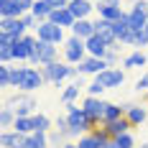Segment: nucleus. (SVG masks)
Masks as SVG:
<instances>
[{
	"mask_svg": "<svg viewBox=\"0 0 148 148\" xmlns=\"http://www.w3.org/2000/svg\"><path fill=\"white\" fill-rule=\"evenodd\" d=\"M46 84L44 79V72L38 69V66H31V64H21V66H13V82H10V87L15 92H36V89H41Z\"/></svg>",
	"mask_w": 148,
	"mask_h": 148,
	"instance_id": "f257e3e1",
	"label": "nucleus"
},
{
	"mask_svg": "<svg viewBox=\"0 0 148 148\" xmlns=\"http://www.w3.org/2000/svg\"><path fill=\"white\" fill-rule=\"evenodd\" d=\"M41 72H44L46 84H54V87H64V82H69V79H79L77 66H72V64H66V61H61V59L54 61V64L41 66Z\"/></svg>",
	"mask_w": 148,
	"mask_h": 148,
	"instance_id": "f03ea898",
	"label": "nucleus"
},
{
	"mask_svg": "<svg viewBox=\"0 0 148 148\" xmlns=\"http://www.w3.org/2000/svg\"><path fill=\"white\" fill-rule=\"evenodd\" d=\"M3 105L10 107L18 118H31V115L38 112V102H36V97H33L31 92H13V95H5Z\"/></svg>",
	"mask_w": 148,
	"mask_h": 148,
	"instance_id": "7ed1b4c3",
	"label": "nucleus"
},
{
	"mask_svg": "<svg viewBox=\"0 0 148 148\" xmlns=\"http://www.w3.org/2000/svg\"><path fill=\"white\" fill-rule=\"evenodd\" d=\"M87 56H89L87 54V44H84L82 38H77V36H69V38L64 41V46H61V61H66V64H72V66L82 64Z\"/></svg>",
	"mask_w": 148,
	"mask_h": 148,
	"instance_id": "20e7f679",
	"label": "nucleus"
},
{
	"mask_svg": "<svg viewBox=\"0 0 148 148\" xmlns=\"http://www.w3.org/2000/svg\"><path fill=\"white\" fill-rule=\"evenodd\" d=\"M33 33H36V38H38V41H46V44H54V46H64V41L69 38V36H66V28H61V26L51 23V21L38 23Z\"/></svg>",
	"mask_w": 148,
	"mask_h": 148,
	"instance_id": "39448f33",
	"label": "nucleus"
},
{
	"mask_svg": "<svg viewBox=\"0 0 148 148\" xmlns=\"http://www.w3.org/2000/svg\"><path fill=\"white\" fill-rule=\"evenodd\" d=\"M59 49L61 46H54V44H46V41H38L36 46V51H33V56L28 59L31 66H46V64H54V61H59Z\"/></svg>",
	"mask_w": 148,
	"mask_h": 148,
	"instance_id": "423d86ee",
	"label": "nucleus"
},
{
	"mask_svg": "<svg viewBox=\"0 0 148 148\" xmlns=\"http://www.w3.org/2000/svg\"><path fill=\"white\" fill-rule=\"evenodd\" d=\"M36 46H38L36 33H26V36H23L21 41H15V46H13V61L28 64V59L33 56V51H36Z\"/></svg>",
	"mask_w": 148,
	"mask_h": 148,
	"instance_id": "0eeeda50",
	"label": "nucleus"
},
{
	"mask_svg": "<svg viewBox=\"0 0 148 148\" xmlns=\"http://www.w3.org/2000/svg\"><path fill=\"white\" fill-rule=\"evenodd\" d=\"M66 120H69V128H79L82 133H89V130H95V125L89 123L87 112H84V107H79V105H66Z\"/></svg>",
	"mask_w": 148,
	"mask_h": 148,
	"instance_id": "6e6552de",
	"label": "nucleus"
},
{
	"mask_svg": "<svg viewBox=\"0 0 148 148\" xmlns=\"http://www.w3.org/2000/svg\"><path fill=\"white\" fill-rule=\"evenodd\" d=\"M97 84H102L105 89H120L123 84H125V69H120V66H115V69H105V72H100L97 77H92Z\"/></svg>",
	"mask_w": 148,
	"mask_h": 148,
	"instance_id": "1a4fd4ad",
	"label": "nucleus"
},
{
	"mask_svg": "<svg viewBox=\"0 0 148 148\" xmlns=\"http://www.w3.org/2000/svg\"><path fill=\"white\" fill-rule=\"evenodd\" d=\"M82 107H84L89 123H92L95 128L102 125V115H105V107H107V100H102V97H84Z\"/></svg>",
	"mask_w": 148,
	"mask_h": 148,
	"instance_id": "9d476101",
	"label": "nucleus"
},
{
	"mask_svg": "<svg viewBox=\"0 0 148 148\" xmlns=\"http://www.w3.org/2000/svg\"><path fill=\"white\" fill-rule=\"evenodd\" d=\"M95 13H97V18H105V21H110V23H115V21H120L123 15L128 13L123 5H112V3H95Z\"/></svg>",
	"mask_w": 148,
	"mask_h": 148,
	"instance_id": "9b49d317",
	"label": "nucleus"
},
{
	"mask_svg": "<svg viewBox=\"0 0 148 148\" xmlns=\"http://www.w3.org/2000/svg\"><path fill=\"white\" fill-rule=\"evenodd\" d=\"M105 69H110V66H107V61H105V59H97V56H87L82 64H77L79 77H97V74L105 72Z\"/></svg>",
	"mask_w": 148,
	"mask_h": 148,
	"instance_id": "f8f14e48",
	"label": "nucleus"
},
{
	"mask_svg": "<svg viewBox=\"0 0 148 148\" xmlns=\"http://www.w3.org/2000/svg\"><path fill=\"white\" fill-rule=\"evenodd\" d=\"M0 33H10L15 41H21L26 33H31L21 18H0Z\"/></svg>",
	"mask_w": 148,
	"mask_h": 148,
	"instance_id": "ddd939ff",
	"label": "nucleus"
},
{
	"mask_svg": "<svg viewBox=\"0 0 148 148\" xmlns=\"http://www.w3.org/2000/svg\"><path fill=\"white\" fill-rule=\"evenodd\" d=\"M123 107H125V118L130 120V125H133V128H140V125L148 120V107H143V105L125 102Z\"/></svg>",
	"mask_w": 148,
	"mask_h": 148,
	"instance_id": "4468645a",
	"label": "nucleus"
},
{
	"mask_svg": "<svg viewBox=\"0 0 148 148\" xmlns=\"http://www.w3.org/2000/svg\"><path fill=\"white\" fill-rule=\"evenodd\" d=\"M69 33L77 36V38H82V41L92 38V36L97 33V31H95V18H82V21H77L72 28H69Z\"/></svg>",
	"mask_w": 148,
	"mask_h": 148,
	"instance_id": "2eb2a0df",
	"label": "nucleus"
},
{
	"mask_svg": "<svg viewBox=\"0 0 148 148\" xmlns=\"http://www.w3.org/2000/svg\"><path fill=\"white\" fill-rule=\"evenodd\" d=\"M146 66H148V56H146V51H140V49H133L123 59V69L125 72H130V69H146Z\"/></svg>",
	"mask_w": 148,
	"mask_h": 148,
	"instance_id": "dca6fc26",
	"label": "nucleus"
},
{
	"mask_svg": "<svg viewBox=\"0 0 148 148\" xmlns=\"http://www.w3.org/2000/svg\"><path fill=\"white\" fill-rule=\"evenodd\" d=\"M26 138L18 130H0V148H26Z\"/></svg>",
	"mask_w": 148,
	"mask_h": 148,
	"instance_id": "f3484780",
	"label": "nucleus"
},
{
	"mask_svg": "<svg viewBox=\"0 0 148 148\" xmlns=\"http://www.w3.org/2000/svg\"><path fill=\"white\" fill-rule=\"evenodd\" d=\"M69 10L77 21H82V18H92L95 13V3L92 0H69Z\"/></svg>",
	"mask_w": 148,
	"mask_h": 148,
	"instance_id": "a211bd4d",
	"label": "nucleus"
},
{
	"mask_svg": "<svg viewBox=\"0 0 148 148\" xmlns=\"http://www.w3.org/2000/svg\"><path fill=\"white\" fill-rule=\"evenodd\" d=\"M84 44H87V54L89 56H97V59H105V54H107V49H110V44L105 41L102 36H97V33H95L92 38H87Z\"/></svg>",
	"mask_w": 148,
	"mask_h": 148,
	"instance_id": "6ab92c4d",
	"label": "nucleus"
},
{
	"mask_svg": "<svg viewBox=\"0 0 148 148\" xmlns=\"http://www.w3.org/2000/svg\"><path fill=\"white\" fill-rule=\"evenodd\" d=\"M102 128L112 135V138H118V135L130 133V130H133V125H130V120H128V118H120V120H112V123H105Z\"/></svg>",
	"mask_w": 148,
	"mask_h": 148,
	"instance_id": "aec40b11",
	"label": "nucleus"
},
{
	"mask_svg": "<svg viewBox=\"0 0 148 148\" xmlns=\"http://www.w3.org/2000/svg\"><path fill=\"white\" fill-rule=\"evenodd\" d=\"M49 21H51V23H56V26H61V28H72L74 23H77V18L72 15V10H69V8H61V10H54Z\"/></svg>",
	"mask_w": 148,
	"mask_h": 148,
	"instance_id": "412c9836",
	"label": "nucleus"
},
{
	"mask_svg": "<svg viewBox=\"0 0 148 148\" xmlns=\"http://www.w3.org/2000/svg\"><path fill=\"white\" fill-rule=\"evenodd\" d=\"M79 89H82V77L79 79H74L72 84H66V87L61 89V105L66 107V105H72L77 97H79Z\"/></svg>",
	"mask_w": 148,
	"mask_h": 148,
	"instance_id": "4be33fe9",
	"label": "nucleus"
},
{
	"mask_svg": "<svg viewBox=\"0 0 148 148\" xmlns=\"http://www.w3.org/2000/svg\"><path fill=\"white\" fill-rule=\"evenodd\" d=\"M33 120V133H51L54 130V120L44 115V112H36V115H31Z\"/></svg>",
	"mask_w": 148,
	"mask_h": 148,
	"instance_id": "5701e85b",
	"label": "nucleus"
},
{
	"mask_svg": "<svg viewBox=\"0 0 148 148\" xmlns=\"http://www.w3.org/2000/svg\"><path fill=\"white\" fill-rule=\"evenodd\" d=\"M26 10L15 5L13 0H0V18H23Z\"/></svg>",
	"mask_w": 148,
	"mask_h": 148,
	"instance_id": "b1692460",
	"label": "nucleus"
},
{
	"mask_svg": "<svg viewBox=\"0 0 148 148\" xmlns=\"http://www.w3.org/2000/svg\"><path fill=\"white\" fill-rule=\"evenodd\" d=\"M120 118H125V107L123 105H115V102H107L105 115H102V125L105 123H112V120H120Z\"/></svg>",
	"mask_w": 148,
	"mask_h": 148,
	"instance_id": "393cba45",
	"label": "nucleus"
},
{
	"mask_svg": "<svg viewBox=\"0 0 148 148\" xmlns=\"http://www.w3.org/2000/svg\"><path fill=\"white\" fill-rule=\"evenodd\" d=\"M31 13L38 18V23H44V21H49V18H51V13H54V10H51V5H49L46 0H36V3H33V8H31Z\"/></svg>",
	"mask_w": 148,
	"mask_h": 148,
	"instance_id": "a878e982",
	"label": "nucleus"
},
{
	"mask_svg": "<svg viewBox=\"0 0 148 148\" xmlns=\"http://www.w3.org/2000/svg\"><path fill=\"white\" fill-rule=\"evenodd\" d=\"M120 51H123V44H112L110 49H107V54H105V61H107V66H110V69L120 66V61L125 59V56H120Z\"/></svg>",
	"mask_w": 148,
	"mask_h": 148,
	"instance_id": "bb28decb",
	"label": "nucleus"
},
{
	"mask_svg": "<svg viewBox=\"0 0 148 148\" xmlns=\"http://www.w3.org/2000/svg\"><path fill=\"white\" fill-rule=\"evenodd\" d=\"M26 148H51L49 146V133H31L26 138Z\"/></svg>",
	"mask_w": 148,
	"mask_h": 148,
	"instance_id": "cd10ccee",
	"label": "nucleus"
},
{
	"mask_svg": "<svg viewBox=\"0 0 148 148\" xmlns=\"http://www.w3.org/2000/svg\"><path fill=\"white\" fill-rule=\"evenodd\" d=\"M15 118H18V115H15L10 107H5V105L0 107V128H3V130H13Z\"/></svg>",
	"mask_w": 148,
	"mask_h": 148,
	"instance_id": "c85d7f7f",
	"label": "nucleus"
},
{
	"mask_svg": "<svg viewBox=\"0 0 148 148\" xmlns=\"http://www.w3.org/2000/svg\"><path fill=\"white\" fill-rule=\"evenodd\" d=\"M77 146H79V148H102L105 143L92 133V130H89V133H84L82 138H77Z\"/></svg>",
	"mask_w": 148,
	"mask_h": 148,
	"instance_id": "c756f323",
	"label": "nucleus"
},
{
	"mask_svg": "<svg viewBox=\"0 0 148 148\" xmlns=\"http://www.w3.org/2000/svg\"><path fill=\"white\" fill-rule=\"evenodd\" d=\"M13 130H18V133H23V135H31L33 133V120L31 118H15Z\"/></svg>",
	"mask_w": 148,
	"mask_h": 148,
	"instance_id": "7c9ffc66",
	"label": "nucleus"
},
{
	"mask_svg": "<svg viewBox=\"0 0 148 148\" xmlns=\"http://www.w3.org/2000/svg\"><path fill=\"white\" fill-rule=\"evenodd\" d=\"M66 140H69L66 133H59V130H51V133H49V146L51 148H61Z\"/></svg>",
	"mask_w": 148,
	"mask_h": 148,
	"instance_id": "2f4dec72",
	"label": "nucleus"
},
{
	"mask_svg": "<svg viewBox=\"0 0 148 148\" xmlns=\"http://www.w3.org/2000/svg\"><path fill=\"white\" fill-rule=\"evenodd\" d=\"M115 143H118V148H135V138H133V130L130 133H123L115 138Z\"/></svg>",
	"mask_w": 148,
	"mask_h": 148,
	"instance_id": "473e14b6",
	"label": "nucleus"
},
{
	"mask_svg": "<svg viewBox=\"0 0 148 148\" xmlns=\"http://www.w3.org/2000/svg\"><path fill=\"white\" fill-rule=\"evenodd\" d=\"M135 92H138V95H146L148 92V69L135 79Z\"/></svg>",
	"mask_w": 148,
	"mask_h": 148,
	"instance_id": "72a5a7b5",
	"label": "nucleus"
},
{
	"mask_svg": "<svg viewBox=\"0 0 148 148\" xmlns=\"http://www.w3.org/2000/svg\"><path fill=\"white\" fill-rule=\"evenodd\" d=\"M102 92H105V87H102V84H97L95 79L87 84V97H102Z\"/></svg>",
	"mask_w": 148,
	"mask_h": 148,
	"instance_id": "f704fd0d",
	"label": "nucleus"
},
{
	"mask_svg": "<svg viewBox=\"0 0 148 148\" xmlns=\"http://www.w3.org/2000/svg\"><path fill=\"white\" fill-rule=\"evenodd\" d=\"M54 130H59V133H69V120H66V115H59V118L54 120Z\"/></svg>",
	"mask_w": 148,
	"mask_h": 148,
	"instance_id": "c9c22d12",
	"label": "nucleus"
},
{
	"mask_svg": "<svg viewBox=\"0 0 148 148\" xmlns=\"http://www.w3.org/2000/svg\"><path fill=\"white\" fill-rule=\"evenodd\" d=\"M21 21H23V26H26V28H28L31 33L36 31V26H38V18H36V15H33V13H26V15H23V18H21Z\"/></svg>",
	"mask_w": 148,
	"mask_h": 148,
	"instance_id": "e433bc0d",
	"label": "nucleus"
},
{
	"mask_svg": "<svg viewBox=\"0 0 148 148\" xmlns=\"http://www.w3.org/2000/svg\"><path fill=\"white\" fill-rule=\"evenodd\" d=\"M133 49H140V51H146V49H148V33H146V31H140V33L135 36V46H133Z\"/></svg>",
	"mask_w": 148,
	"mask_h": 148,
	"instance_id": "4c0bfd02",
	"label": "nucleus"
},
{
	"mask_svg": "<svg viewBox=\"0 0 148 148\" xmlns=\"http://www.w3.org/2000/svg\"><path fill=\"white\" fill-rule=\"evenodd\" d=\"M51 5V10H61V8H69V0H46Z\"/></svg>",
	"mask_w": 148,
	"mask_h": 148,
	"instance_id": "58836bf2",
	"label": "nucleus"
},
{
	"mask_svg": "<svg viewBox=\"0 0 148 148\" xmlns=\"http://www.w3.org/2000/svg\"><path fill=\"white\" fill-rule=\"evenodd\" d=\"M61 148H79V146H77V140H66Z\"/></svg>",
	"mask_w": 148,
	"mask_h": 148,
	"instance_id": "ea45409f",
	"label": "nucleus"
},
{
	"mask_svg": "<svg viewBox=\"0 0 148 148\" xmlns=\"http://www.w3.org/2000/svg\"><path fill=\"white\" fill-rule=\"evenodd\" d=\"M102 148H118V143H115V138H112V140H110V143H105Z\"/></svg>",
	"mask_w": 148,
	"mask_h": 148,
	"instance_id": "a19ab883",
	"label": "nucleus"
},
{
	"mask_svg": "<svg viewBox=\"0 0 148 148\" xmlns=\"http://www.w3.org/2000/svg\"><path fill=\"white\" fill-rule=\"evenodd\" d=\"M140 97H143V102H146V105H148V92H146V95H140Z\"/></svg>",
	"mask_w": 148,
	"mask_h": 148,
	"instance_id": "79ce46f5",
	"label": "nucleus"
},
{
	"mask_svg": "<svg viewBox=\"0 0 148 148\" xmlns=\"http://www.w3.org/2000/svg\"><path fill=\"white\" fill-rule=\"evenodd\" d=\"M140 148H148V140H146V143H140Z\"/></svg>",
	"mask_w": 148,
	"mask_h": 148,
	"instance_id": "37998d69",
	"label": "nucleus"
},
{
	"mask_svg": "<svg viewBox=\"0 0 148 148\" xmlns=\"http://www.w3.org/2000/svg\"><path fill=\"white\" fill-rule=\"evenodd\" d=\"M128 3H130V5H135V3H138V0H128Z\"/></svg>",
	"mask_w": 148,
	"mask_h": 148,
	"instance_id": "c03bdc74",
	"label": "nucleus"
},
{
	"mask_svg": "<svg viewBox=\"0 0 148 148\" xmlns=\"http://www.w3.org/2000/svg\"><path fill=\"white\" fill-rule=\"evenodd\" d=\"M92 3H102V0H92Z\"/></svg>",
	"mask_w": 148,
	"mask_h": 148,
	"instance_id": "a18cd8bd",
	"label": "nucleus"
},
{
	"mask_svg": "<svg viewBox=\"0 0 148 148\" xmlns=\"http://www.w3.org/2000/svg\"><path fill=\"white\" fill-rule=\"evenodd\" d=\"M146 33H148V26H146Z\"/></svg>",
	"mask_w": 148,
	"mask_h": 148,
	"instance_id": "49530a36",
	"label": "nucleus"
},
{
	"mask_svg": "<svg viewBox=\"0 0 148 148\" xmlns=\"http://www.w3.org/2000/svg\"><path fill=\"white\" fill-rule=\"evenodd\" d=\"M146 13H148V8H146Z\"/></svg>",
	"mask_w": 148,
	"mask_h": 148,
	"instance_id": "de8ad7c7",
	"label": "nucleus"
}]
</instances>
